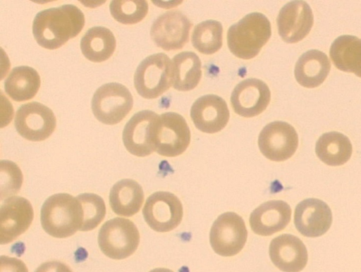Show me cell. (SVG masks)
I'll return each mask as SVG.
<instances>
[{"instance_id": "cell-1", "label": "cell", "mask_w": 361, "mask_h": 272, "mask_svg": "<svg viewBox=\"0 0 361 272\" xmlns=\"http://www.w3.org/2000/svg\"><path fill=\"white\" fill-rule=\"evenodd\" d=\"M84 25L82 11L74 5L65 4L39 12L33 20L32 33L39 46L56 49L75 37Z\"/></svg>"}, {"instance_id": "cell-2", "label": "cell", "mask_w": 361, "mask_h": 272, "mask_svg": "<svg viewBox=\"0 0 361 272\" xmlns=\"http://www.w3.org/2000/svg\"><path fill=\"white\" fill-rule=\"evenodd\" d=\"M41 224L44 231L56 238H65L80 230L83 221L81 204L68 193L48 197L41 209Z\"/></svg>"}, {"instance_id": "cell-3", "label": "cell", "mask_w": 361, "mask_h": 272, "mask_svg": "<svg viewBox=\"0 0 361 272\" xmlns=\"http://www.w3.org/2000/svg\"><path fill=\"white\" fill-rule=\"evenodd\" d=\"M271 35V23L262 13L253 12L231 25L227 32V44L236 57H255Z\"/></svg>"}, {"instance_id": "cell-4", "label": "cell", "mask_w": 361, "mask_h": 272, "mask_svg": "<svg viewBox=\"0 0 361 272\" xmlns=\"http://www.w3.org/2000/svg\"><path fill=\"white\" fill-rule=\"evenodd\" d=\"M173 85V66L164 53L150 55L137 66L134 75L135 87L142 97L155 99Z\"/></svg>"}, {"instance_id": "cell-5", "label": "cell", "mask_w": 361, "mask_h": 272, "mask_svg": "<svg viewBox=\"0 0 361 272\" xmlns=\"http://www.w3.org/2000/svg\"><path fill=\"white\" fill-rule=\"evenodd\" d=\"M140 237L139 230L133 221L116 217L102 225L98 235V244L106 256L113 259H123L136 251Z\"/></svg>"}, {"instance_id": "cell-6", "label": "cell", "mask_w": 361, "mask_h": 272, "mask_svg": "<svg viewBox=\"0 0 361 272\" xmlns=\"http://www.w3.org/2000/svg\"><path fill=\"white\" fill-rule=\"evenodd\" d=\"M155 151L161 156L182 154L190 142V130L185 118L175 112L162 113L157 120L152 135Z\"/></svg>"}, {"instance_id": "cell-7", "label": "cell", "mask_w": 361, "mask_h": 272, "mask_svg": "<svg viewBox=\"0 0 361 272\" xmlns=\"http://www.w3.org/2000/svg\"><path fill=\"white\" fill-rule=\"evenodd\" d=\"M133 98L128 89L118 82H109L99 87L92 99V110L102 123H120L130 111Z\"/></svg>"}, {"instance_id": "cell-8", "label": "cell", "mask_w": 361, "mask_h": 272, "mask_svg": "<svg viewBox=\"0 0 361 272\" xmlns=\"http://www.w3.org/2000/svg\"><path fill=\"white\" fill-rule=\"evenodd\" d=\"M247 230L241 216L234 212H226L214 222L209 241L213 250L223 256H232L244 247Z\"/></svg>"}, {"instance_id": "cell-9", "label": "cell", "mask_w": 361, "mask_h": 272, "mask_svg": "<svg viewBox=\"0 0 361 272\" xmlns=\"http://www.w3.org/2000/svg\"><path fill=\"white\" fill-rule=\"evenodd\" d=\"M145 222L154 230L169 232L182 221L183 209L180 200L169 192H157L146 200L142 209Z\"/></svg>"}, {"instance_id": "cell-10", "label": "cell", "mask_w": 361, "mask_h": 272, "mask_svg": "<svg viewBox=\"0 0 361 272\" xmlns=\"http://www.w3.org/2000/svg\"><path fill=\"white\" fill-rule=\"evenodd\" d=\"M15 127L23 138L39 142L54 132L56 120L53 111L45 105L32 101L22 105L16 111Z\"/></svg>"}, {"instance_id": "cell-11", "label": "cell", "mask_w": 361, "mask_h": 272, "mask_svg": "<svg viewBox=\"0 0 361 272\" xmlns=\"http://www.w3.org/2000/svg\"><path fill=\"white\" fill-rule=\"evenodd\" d=\"M262 154L273 161L290 159L298 146V135L295 128L283 121L271 122L262 130L258 137Z\"/></svg>"}, {"instance_id": "cell-12", "label": "cell", "mask_w": 361, "mask_h": 272, "mask_svg": "<svg viewBox=\"0 0 361 272\" xmlns=\"http://www.w3.org/2000/svg\"><path fill=\"white\" fill-rule=\"evenodd\" d=\"M192 26V23L180 11H167L153 22L151 38L165 51L180 49L189 40Z\"/></svg>"}, {"instance_id": "cell-13", "label": "cell", "mask_w": 361, "mask_h": 272, "mask_svg": "<svg viewBox=\"0 0 361 272\" xmlns=\"http://www.w3.org/2000/svg\"><path fill=\"white\" fill-rule=\"evenodd\" d=\"M34 211L30 202L22 197L7 198L0 209V244L15 240L30 226Z\"/></svg>"}, {"instance_id": "cell-14", "label": "cell", "mask_w": 361, "mask_h": 272, "mask_svg": "<svg viewBox=\"0 0 361 272\" xmlns=\"http://www.w3.org/2000/svg\"><path fill=\"white\" fill-rule=\"evenodd\" d=\"M278 32L287 43H296L310 32L314 16L309 4L303 1H293L283 6L277 19Z\"/></svg>"}, {"instance_id": "cell-15", "label": "cell", "mask_w": 361, "mask_h": 272, "mask_svg": "<svg viewBox=\"0 0 361 272\" xmlns=\"http://www.w3.org/2000/svg\"><path fill=\"white\" fill-rule=\"evenodd\" d=\"M270 100L269 87L257 78H248L239 82L231 96L233 111L245 118L254 117L262 113Z\"/></svg>"}, {"instance_id": "cell-16", "label": "cell", "mask_w": 361, "mask_h": 272, "mask_svg": "<svg viewBox=\"0 0 361 272\" xmlns=\"http://www.w3.org/2000/svg\"><path fill=\"white\" fill-rule=\"evenodd\" d=\"M158 118L155 112L144 110L134 114L128 121L123 131V142L130 154L144 157L155 151L152 135Z\"/></svg>"}, {"instance_id": "cell-17", "label": "cell", "mask_w": 361, "mask_h": 272, "mask_svg": "<svg viewBox=\"0 0 361 272\" xmlns=\"http://www.w3.org/2000/svg\"><path fill=\"white\" fill-rule=\"evenodd\" d=\"M331 223V209L321 199H306L295 207V226L304 236L310 237L321 236L330 228Z\"/></svg>"}, {"instance_id": "cell-18", "label": "cell", "mask_w": 361, "mask_h": 272, "mask_svg": "<svg viewBox=\"0 0 361 272\" xmlns=\"http://www.w3.org/2000/svg\"><path fill=\"white\" fill-rule=\"evenodd\" d=\"M190 117L199 130L212 134L226 127L230 114L224 99L216 94H206L193 103Z\"/></svg>"}, {"instance_id": "cell-19", "label": "cell", "mask_w": 361, "mask_h": 272, "mask_svg": "<svg viewBox=\"0 0 361 272\" xmlns=\"http://www.w3.org/2000/svg\"><path fill=\"white\" fill-rule=\"evenodd\" d=\"M269 251L273 264L284 272H300L307 263L306 247L300 239L290 234L274 238Z\"/></svg>"}, {"instance_id": "cell-20", "label": "cell", "mask_w": 361, "mask_h": 272, "mask_svg": "<svg viewBox=\"0 0 361 272\" xmlns=\"http://www.w3.org/2000/svg\"><path fill=\"white\" fill-rule=\"evenodd\" d=\"M291 218L290 206L282 200H271L260 204L250 216L252 231L262 236L271 235L284 229Z\"/></svg>"}, {"instance_id": "cell-21", "label": "cell", "mask_w": 361, "mask_h": 272, "mask_svg": "<svg viewBox=\"0 0 361 272\" xmlns=\"http://www.w3.org/2000/svg\"><path fill=\"white\" fill-rule=\"evenodd\" d=\"M331 70V62L322 51L311 49L302 54L295 66V78L302 86L314 88L320 85Z\"/></svg>"}, {"instance_id": "cell-22", "label": "cell", "mask_w": 361, "mask_h": 272, "mask_svg": "<svg viewBox=\"0 0 361 272\" xmlns=\"http://www.w3.org/2000/svg\"><path fill=\"white\" fill-rule=\"evenodd\" d=\"M143 202V190L133 180H121L110 190L109 204L112 211L118 216H133L140 211Z\"/></svg>"}, {"instance_id": "cell-23", "label": "cell", "mask_w": 361, "mask_h": 272, "mask_svg": "<svg viewBox=\"0 0 361 272\" xmlns=\"http://www.w3.org/2000/svg\"><path fill=\"white\" fill-rule=\"evenodd\" d=\"M329 55L338 69L361 78L360 39L348 35L337 37L331 44Z\"/></svg>"}, {"instance_id": "cell-24", "label": "cell", "mask_w": 361, "mask_h": 272, "mask_svg": "<svg viewBox=\"0 0 361 272\" xmlns=\"http://www.w3.org/2000/svg\"><path fill=\"white\" fill-rule=\"evenodd\" d=\"M116 46L113 32L103 26L90 28L80 41V49L84 56L90 61L101 63L109 59Z\"/></svg>"}, {"instance_id": "cell-25", "label": "cell", "mask_w": 361, "mask_h": 272, "mask_svg": "<svg viewBox=\"0 0 361 272\" xmlns=\"http://www.w3.org/2000/svg\"><path fill=\"white\" fill-rule=\"evenodd\" d=\"M315 152L324 163L338 166L345 163L353 153L352 144L347 136L338 132L324 133L318 139Z\"/></svg>"}, {"instance_id": "cell-26", "label": "cell", "mask_w": 361, "mask_h": 272, "mask_svg": "<svg viewBox=\"0 0 361 272\" xmlns=\"http://www.w3.org/2000/svg\"><path fill=\"white\" fill-rule=\"evenodd\" d=\"M40 77L34 68L26 66L14 68L4 82L6 93L16 101L33 98L40 87Z\"/></svg>"}, {"instance_id": "cell-27", "label": "cell", "mask_w": 361, "mask_h": 272, "mask_svg": "<svg viewBox=\"0 0 361 272\" xmlns=\"http://www.w3.org/2000/svg\"><path fill=\"white\" fill-rule=\"evenodd\" d=\"M173 85L178 91H190L199 84L202 77L201 61L192 51L176 54L172 62Z\"/></svg>"}, {"instance_id": "cell-28", "label": "cell", "mask_w": 361, "mask_h": 272, "mask_svg": "<svg viewBox=\"0 0 361 272\" xmlns=\"http://www.w3.org/2000/svg\"><path fill=\"white\" fill-rule=\"evenodd\" d=\"M223 27L220 22L208 20L197 24L192 34V46L200 53L212 54L222 46Z\"/></svg>"}, {"instance_id": "cell-29", "label": "cell", "mask_w": 361, "mask_h": 272, "mask_svg": "<svg viewBox=\"0 0 361 272\" xmlns=\"http://www.w3.org/2000/svg\"><path fill=\"white\" fill-rule=\"evenodd\" d=\"M112 17L125 25L140 22L147 14L148 4L144 0H114L109 5Z\"/></svg>"}, {"instance_id": "cell-30", "label": "cell", "mask_w": 361, "mask_h": 272, "mask_svg": "<svg viewBox=\"0 0 361 272\" xmlns=\"http://www.w3.org/2000/svg\"><path fill=\"white\" fill-rule=\"evenodd\" d=\"M83 211L81 231L94 229L104 220L106 215V205L104 199L94 193H83L78 195Z\"/></svg>"}, {"instance_id": "cell-31", "label": "cell", "mask_w": 361, "mask_h": 272, "mask_svg": "<svg viewBox=\"0 0 361 272\" xmlns=\"http://www.w3.org/2000/svg\"><path fill=\"white\" fill-rule=\"evenodd\" d=\"M23 176L17 164L8 160L0 163L1 197L3 200L18 193L22 186Z\"/></svg>"}, {"instance_id": "cell-32", "label": "cell", "mask_w": 361, "mask_h": 272, "mask_svg": "<svg viewBox=\"0 0 361 272\" xmlns=\"http://www.w3.org/2000/svg\"><path fill=\"white\" fill-rule=\"evenodd\" d=\"M0 272H28L25 263L19 259L1 256Z\"/></svg>"}, {"instance_id": "cell-33", "label": "cell", "mask_w": 361, "mask_h": 272, "mask_svg": "<svg viewBox=\"0 0 361 272\" xmlns=\"http://www.w3.org/2000/svg\"><path fill=\"white\" fill-rule=\"evenodd\" d=\"M35 272H73L66 264L59 261H49L42 264Z\"/></svg>"}, {"instance_id": "cell-34", "label": "cell", "mask_w": 361, "mask_h": 272, "mask_svg": "<svg viewBox=\"0 0 361 272\" xmlns=\"http://www.w3.org/2000/svg\"><path fill=\"white\" fill-rule=\"evenodd\" d=\"M149 272H173V271L165 268H157L151 270Z\"/></svg>"}]
</instances>
